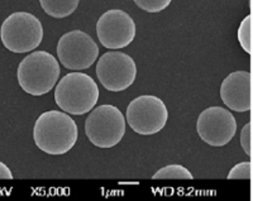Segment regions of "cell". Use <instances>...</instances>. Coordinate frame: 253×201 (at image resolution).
<instances>
[{
  "instance_id": "1",
  "label": "cell",
  "mask_w": 253,
  "mask_h": 201,
  "mask_svg": "<svg viewBox=\"0 0 253 201\" xmlns=\"http://www.w3.org/2000/svg\"><path fill=\"white\" fill-rule=\"evenodd\" d=\"M78 137L75 121L65 112L48 110L42 113L33 126L36 146L47 155H65L74 148Z\"/></svg>"
},
{
  "instance_id": "2",
  "label": "cell",
  "mask_w": 253,
  "mask_h": 201,
  "mask_svg": "<svg viewBox=\"0 0 253 201\" xmlns=\"http://www.w3.org/2000/svg\"><path fill=\"white\" fill-rule=\"evenodd\" d=\"M60 78V63L47 51H36L20 61L17 70L19 86L33 96L46 95Z\"/></svg>"
},
{
  "instance_id": "3",
  "label": "cell",
  "mask_w": 253,
  "mask_h": 201,
  "mask_svg": "<svg viewBox=\"0 0 253 201\" xmlns=\"http://www.w3.org/2000/svg\"><path fill=\"white\" fill-rule=\"evenodd\" d=\"M99 100V87L91 76L84 72H70L58 81L55 101L61 110L71 115L90 113Z\"/></svg>"
},
{
  "instance_id": "4",
  "label": "cell",
  "mask_w": 253,
  "mask_h": 201,
  "mask_svg": "<svg viewBox=\"0 0 253 201\" xmlns=\"http://www.w3.org/2000/svg\"><path fill=\"white\" fill-rule=\"evenodd\" d=\"M0 40L13 53H27L37 48L43 40V27L36 15L15 12L9 15L0 28Z\"/></svg>"
},
{
  "instance_id": "5",
  "label": "cell",
  "mask_w": 253,
  "mask_h": 201,
  "mask_svg": "<svg viewBox=\"0 0 253 201\" xmlns=\"http://www.w3.org/2000/svg\"><path fill=\"white\" fill-rule=\"evenodd\" d=\"M85 133L95 147L112 148L121 143L126 134L124 115L109 104L95 108L85 121Z\"/></svg>"
},
{
  "instance_id": "6",
  "label": "cell",
  "mask_w": 253,
  "mask_h": 201,
  "mask_svg": "<svg viewBox=\"0 0 253 201\" xmlns=\"http://www.w3.org/2000/svg\"><path fill=\"white\" fill-rule=\"evenodd\" d=\"M126 123L132 130L141 135H152L161 132L169 119L164 101L153 95H142L133 99L126 107Z\"/></svg>"
},
{
  "instance_id": "7",
  "label": "cell",
  "mask_w": 253,
  "mask_h": 201,
  "mask_svg": "<svg viewBox=\"0 0 253 201\" xmlns=\"http://www.w3.org/2000/svg\"><path fill=\"white\" fill-rule=\"evenodd\" d=\"M96 76L108 91L126 90L137 78V66L129 55L117 49L107 52L96 63Z\"/></svg>"
},
{
  "instance_id": "8",
  "label": "cell",
  "mask_w": 253,
  "mask_h": 201,
  "mask_svg": "<svg viewBox=\"0 0 253 201\" xmlns=\"http://www.w3.org/2000/svg\"><path fill=\"white\" fill-rule=\"evenodd\" d=\"M57 56L63 67L81 71L91 67L92 63L98 60L99 47L87 33L75 29L67 32L60 38Z\"/></svg>"
},
{
  "instance_id": "9",
  "label": "cell",
  "mask_w": 253,
  "mask_h": 201,
  "mask_svg": "<svg viewBox=\"0 0 253 201\" xmlns=\"http://www.w3.org/2000/svg\"><path fill=\"white\" fill-rule=\"evenodd\" d=\"M196 132L200 139L209 146L223 147L234 138L237 121L229 110L221 107H210L199 115Z\"/></svg>"
},
{
  "instance_id": "10",
  "label": "cell",
  "mask_w": 253,
  "mask_h": 201,
  "mask_svg": "<svg viewBox=\"0 0 253 201\" xmlns=\"http://www.w3.org/2000/svg\"><path fill=\"white\" fill-rule=\"evenodd\" d=\"M96 35L101 46L105 48H124L134 40L135 23L132 17L124 10L110 9L98 19Z\"/></svg>"
},
{
  "instance_id": "11",
  "label": "cell",
  "mask_w": 253,
  "mask_h": 201,
  "mask_svg": "<svg viewBox=\"0 0 253 201\" xmlns=\"http://www.w3.org/2000/svg\"><path fill=\"white\" fill-rule=\"evenodd\" d=\"M220 98L233 112H250L252 108V76L250 72L229 74L220 85Z\"/></svg>"
},
{
  "instance_id": "12",
  "label": "cell",
  "mask_w": 253,
  "mask_h": 201,
  "mask_svg": "<svg viewBox=\"0 0 253 201\" xmlns=\"http://www.w3.org/2000/svg\"><path fill=\"white\" fill-rule=\"evenodd\" d=\"M80 0H40L41 8L46 14L56 19H62L78 9Z\"/></svg>"
},
{
  "instance_id": "13",
  "label": "cell",
  "mask_w": 253,
  "mask_h": 201,
  "mask_svg": "<svg viewBox=\"0 0 253 201\" xmlns=\"http://www.w3.org/2000/svg\"><path fill=\"white\" fill-rule=\"evenodd\" d=\"M153 180H193V173L181 164H169L162 167L155 175Z\"/></svg>"
},
{
  "instance_id": "14",
  "label": "cell",
  "mask_w": 253,
  "mask_h": 201,
  "mask_svg": "<svg viewBox=\"0 0 253 201\" xmlns=\"http://www.w3.org/2000/svg\"><path fill=\"white\" fill-rule=\"evenodd\" d=\"M238 40L243 51L251 55L252 53V15L251 14L242 20L238 28Z\"/></svg>"
},
{
  "instance_id": "15",
  "label": "cell",
  "mask_w": 253,
  "mask_h": 201,
  "mask_svg": "<svg viewBox=\"0 0 253 201\" xmlns=\"http://www.w3.org/2000/svg\"><path fill=\"white\" fill-rule=\"evenodd\" d=\"M135 5L147 13H160L170 5L172 0H133Z\"/></svg>"
},
{
  "instance_id": "16",
  "label": "cell",
  "mask_w": 253,
  "mask_h": 201,
  "mask_svg": "<svg viewBox=\"0 0 253 201\" xmlns=\"http://www.w3.org/2000/svg\"><path fill=\"white\" fill-rule=\"evenodd\" d=\"M251 177H252V163L250 161L236 164L228 173V180H251Z\"/></svg>"
},
{
  "instance_id": "17",
  "label": "cell",
  "mask_w": 253,
  "mask_h": 201,
  "mask_svg": "<svg viewBox=\"0 0 253 201\" xmlns=\"http://www.w3.org/2000/svg\"><path fill=\"white\" fill-rule=\"evenodd\" d=\"M251 128H252L251 123H247L243 126V129L241 132V146L248 157H250L251 152H252V150H251V146H252V132H251Z\"/></svg>"
},
{
  "instance_id": "18",
  "label": "cell",
  "mask_w": 253,
  "mask_h": 201,
  "mask_svg": "<svg viewBox=\"0 0 253 201\" xmlns=\"http://www.w3.org/2000/svg\"><path fill=\"white\" fill-rule=\"evenodd\" d=\"M0 180H13V173L5 163L0 161Z\"/></svg>"
}]
</instances>
